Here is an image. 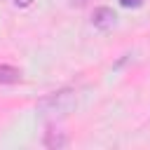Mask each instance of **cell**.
Masks as SVG:
<instances>
[{
    "instance_id": "1",
    "label": "cell",
    "mask_w": 150,
    "mask_h": 150,
    "mask_svg": "<svg viewBox=\"0 0 150 150\" xmlns=\"http://www.w3.org/2000/svg\"><path fill=\"white\" fill-rule=\"evenodd\" d=\"M75 105H77V94L73 89H59L38 101V112L47 117H66L75 110Z\"/></svg>"
},
{
    "instance_id": "2",
    "label": "cell",
    "mask_w": 150,
    "mask_h": 150,
    "mask_svg": "<svg viewBox=\"0 0 150 150\" xmlns=\"http://www.w3.org/2000/svg\"><path fill=\"white\" fill-rule=\"evenodd\" d=\"M91 23H94V28H98V30H110V28H115V23H117V14H115L110 7H96L94 14H91Z\"/></svg>"
},
{
    "instance_id": "3",
    "label": "cell",
    "mask_w": 150,
    "mask_h": 150,
    "mask_svg": "<svg viewBox=\"0 0 150 150\" xmlns=\"http://www.w3.org/2000/svg\"><path fill=\"white\" fill-rule=\"evenodd\" d=\"M21 80H23L21 68H16V66H7V63L0 66V84H19Z\"/></svg>"
},
{
    "instance_id": "4",
    "label": "cell",
    "mask_w": 150,
    "mask_h": 150,
    "mask_svg": "<svg viewBox=\"0 0 150 150\" xmlns=\"http://www.w3.org/2000/svg\"><path fill=\"white\" fill-rule=\"evenodd\" d=\"M45 148H49V150L68 148V136H66L63 131H54V129H49V131L45 134Z\"/></svg>"
},
{
    "instance_id": "5",
    "label": "cell",
    "mask_w": 150,
    "mask_h": 150,
    "mask_svg": "<svg viewBox=\"0 0 150 150\" xmlns=\"http://www.w3.org/2000/svg\"><path fill=\"white\" fill-rule=\"evenodd\" d=\"M143 2L145 0H120V5L127 9H138V7H143Z\"/></svg>"
},
{
    "instance_id": "6",
    "label": "cell",
    "mask_w": 150,
    "mask_h": 150,
    "mask_svg": "<svg viewBox=\"0 0 150 150\" xmlns=\"http://www.w3.org/2000/svg\"><path fill=\"white\" fill-rule=\"evenodd\" d=\"M12 5H14V7H19V9H23V7H30V5H33V0H12Z\"/></svg>"
},
{
    "instance_id": "7",
    "label": "cell",
    "mask_w": 150,
    "mask_h": 150,
    "mask_svg": "<svg viewBox=\"0 0 150 150\" xmlns=\"http://www.w3.org/2000/svg\"><path fill=\"white\" fill-rule=\"evenodd\" d=\"M87 0H70V5H84Z\"/></svg>"
}]
</instances>
